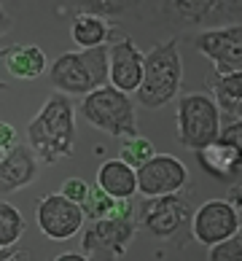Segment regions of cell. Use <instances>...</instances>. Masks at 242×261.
Wrapping results in <instances>:
<instances>
[{
	"label": "cell",
	"instance_id": "obj_1",
	"mask_svg": "<svg viewBox=\"0 0 242 261\" xmlns=\"http://www.w3.org/2000/svg\"><path fill=\"white\" fill-rule=\"evenodd\" d=\"M27 146L38 162L57 164L75 151V105L67 94L54 92L27 124Z\"/></svg>",
	"mask_w": 242,
	"mask_h": 261
},
{
	"label": "cell",
	"instance_id": "obj_2",
	"mask_svg": "<svg viewBox=\"0 0 242 261\" xmlns=\"http://www.w3.org/2000/svg\"><path fill=\"white\" fill-rule=\"evenodd\" d=\"M183 84V60L178 41H162L143 57V79L138 86V100L145 108H162L178 97Z\"/></svg>",
	"mask_w": 242,
	"mask_h": 261
},
{
	"label": "cell",
	"instance_id": "obj_3",
	"mask_svg": "<svg viewBox=\"0 0 242 261\" xmlns=\"http://www.w3.org/2000/svg\"><path fill=\"white\" fill-rule=\"evenodd\" d=\"M48 84L60 94H92L108 86V46L60 54L48 67Z\"/></svg>",
	"mask_w": 242,
	"mask_h": 261
},
{
	"label": "cell",
	"instance_id": "obj_4",
	"mask_svg": "<svg viewBox=\"0 0 242 261\" xmlns=\"http://www.w3.org/2000/svg\"><path fill=\"white\" fill-rule=\"evenodd\" d=\"M138 231L135 221V202L132 199H116L108 218L92 221L84 231L81 248L86 258H102V261H121L129 250V243Z\"/></svg>",
	"mask_w": 242,
	"mask_h": 261
},
{
	"label": "cell",
	"instance_id": "obj_5",
	"mask_svg": "<svg viewBox=\"0 0 242 261\" xmlns=\"http://www.w3.org/2000/svg\"><path fill=\"white\" fill-rule=\"evenodd\" d=\"M191 207L189 202L170 194V197H151L143 199L138 207H135V221L138 226L145 229L153 240L159 243H186L191 237Z\"/></svg>",
	"mask_w": 242,
	"mask_h": 261
},
{
	"label": "cell",
	"instance_id": "obj_6",
	"mask_svg": "<svg viewBox=\"0 0 242 261\" xmlns=\"http://www.w3.org/2000/svg\"><path fill=\"white\" fill-rule=\"evenodd\" d=\"M78 111L100 132L116 135V138H135L138 135V116H135L129 94L113 89V86H102V89L86 94Z\"/></svg>",
	"mask_w": 242,
	"mask_h": 261
},
{
	"label": "cell",
	"instance_id": "obj_7",
	"mask_svg": "<svg viewBox=\"0 0 242 261\" xmlns=\"http://www.w3.org/2000/svg\"><path fill=\"white\" fill-rule=\"evenodd\" d=\"M178 140L180 146L202 151L210 143H216L221 129V113L210 94H183L178 100Z\"/></svg>",
	"mask_w": 242,
	"mask_h": 261
},
{
	"label": "cell",
	"instance_id": "obj_8",
	"mask_svg": "<svg viewBox=\"0 0 242 261\" xmlns=\"http://www.w3.org/2000/svg\"><path fill=\"white\" fill-rule=\"evenodd\" d=\"M194 49L202 51L212 62L216 75L242 73V24L231 22L226 27H216V30L194 35Z\"/></svg>",
	"mask_w": 242,
	"mask_h": 261
},
{
	"label": "cell",
	"instance_id": "obj_9",
	"mask_svg": "<svg viewBox=\"0 0 242 261\" xmlns=\"http://www.w3.org/2000/svg\"><path fill=\"white\" fill-rule=\"evenodd\" d=\"M239 226H242L239 213L226 199H210L205 205H199L197 213L191 216V237L207 248L234 237Z\"/></svg>",
	"mask_w": 242,
	"mask_h": 261
},
{
	"label": "cell",
	"instance_id": "obj_10",
	"mask_svg": "<svg viewBox=\"0 0 242 261\" xmlns=\"http://www.w3.org/2000/svg\"><path fill=\"white\" fill-rule=\"evenodd\" d=\"M35 218H38V229L54 243L75 237L86 221L81 205H73L62 194H46L35 207Z\"/></svg>",
	"mask_w": 242,
	"mask_h": 261
},
{
	"label": "cell",
	"instance_id": "obj_11",
	"mask_svg": "<svg viewBox=\"0 0 242 261\" xmlns=\"http://www.w3.org/2000/svg\"><path fill=\"white\" fill-rule=\"evenodd\" d=\"M135 175H138V191L145 199L178 194V191L189 183L186 164L178 156H164V153H156V156L148 164H143Z\"/></svg>",
	"mask_w": 242,
	"mask_h": 261
},
{
	"label": "cell",
	"instance_id": "obj_12",
	"mask_svg": "<svg viewBox=\"0 0 242 261\" xmlns=\"http://www.w3.org/2000/svg\"><path fill=\"white\" fill-rule=\"evenodd\" d=\"M143 51L129 35H119L108 46V86L124 94L138 92L143 79Z\"/></svg>",
	"mask_w": 242,
	"mask_h": 261
},
{
	"label": "cell",
	"instance_id": "obj_13",
	"mask_svg": "<svg viewBox=\"0 0 242 261\" xmlns=\"http://www.w3.org/2000/svg\"><path fill=\"white\" fill-rule=\"evenodd\" d=\"M38 167H41V162L33 153V148L16 143L11 148V153L0 162V197L14 194V191L30 186L38 178Z\"/></svg>",
	"mask_w": 242,
	"mask_h": 261
},
{
	"label": "cell",
	"instance_id": "obj_14",
	"mask_svg": "<svg viewBox=\"0 0 242 261\" xmlns=\"http://www.w3.org/2000/svg\"><path fill=\"white\" fill-rule=\"evenodd\" d=\"M197 159L202 164V170L210 178H216L221 183H239V172H242V148H229V146H218L210 143L202 151H197Z\"/></svg>",
	"mask_w": 242,
	"mask_h": 261
},
{
	"label": "cell",
	"instance_id": "obj_15",
	"mask_svg": "<svg viewBox=\"0 0 242 261\" xmlns=\"http://www.w3.org/2000/svg\"><path fill=\"white\" fill-rule=\"evenodd\" d=\"M97 189H102L113 199H132L138 194V175L121 159H108L97 170Z\"/></svg>",
	"mask_w": 242,
	"mask_h": 261
},
{
	"label": "cell",
	"instance_id": "obj_16",
	"mask_svg": "<svg viewBox=\"0 0 242 261\" xmlns=\"http://www.w3.org/2000/svg\"><path fill=\"white\" fill-rule=\"evenodd\" d=\"M207 89H212L216 94V108L218 113H226L231 121L239 119V111H242V73H231V75H216L210 73L207 79Z\"/></svg>",
	"mask_w": 242,
	"mask_h": 261
},
{
	"label": "cell",
	"instance_id": "obj_17",
	"mask_svg": "<svg viewBox=\"0 0 242 261\" xmlns=\"http://www.w3.org/2000/svg\"><path fill=\"white\" fill-rule=\"evenodd\" d=\"M6 67L14 79H22V81H33L38 75H43V70L48 67L46 62V54L41 46L35 43H16V46H8V54H6Z\"/></svg>",
	"mask_w": 242,
	"mask_h": 261
},
{
	"label": "cell",
	"instance_id": "obj_18",
	"mask_svg": "<svg viewBox=\"0 0 242 261\" xmlns=\"http://www.w3.org/2000/svg\"><path fill=\"white\" fill-rule=\"evenodd\" d=\"M70 35L73 41L84 46V49H97V46H105L113 38H119V27L108 24L105 19H97V16H75L73 19V27H70Z\"/></svg>",
	"mask_w": 242,
	"mask_h": 261
},
{
	"label": "cell",
	"instance_id": "obj_19",
	"mask_svg": "<svg viewBox=\"0 0 242 261\" xmlns=\"http://www.w3.org/2000/svg\"><path fill=\"white\" fill-rule=\"evenodd\" d=\"M24 216L22 210L14 207L11 202H3L0 199V248H8V245H16L24 234Z\"/></svg>",
	"mask_w": 242,
	"mask_h": 261
},
{
	"label": "cell",
	"instance_id": "obj_20",
	"mask_svg": "<svg viewBox=\"0 0 242 261\" xmlns=\"http://www.w3.org/2000/svg\"><path fill=\"white\" fill-rule=\"evenodd\" d=\"M153 156H156V148H153V143L148 138H143V135H135V138H124L121 140V162L129 164V167L138 172L143 164H148Z\"/></svg>",
	"mask_w": 242,
	"mask_h": 261
},
{
	"label": "cell",
	"instance_id": "obj_21",
	"mask_svg": "<svg viewBox=\"0 0 242 261\" xmlns=\"http://www.w3.org/2000/svg\"><path fill=\"white\" fill-rule=\"evenodd\" d=\"M127 3H73V6H62L60 11L62 14H70L73 19L75 16H97V19H113V16H121V14H127Z\"/></svg>",
	"mask_w": 242,
	"mask_h": 261
},
{
	"label": "cell",
	"instance_id": "obj_22",
	"mask_svg": "<svg viewBox=\"0 0 242 261\" xmlns=\"http://www.w3.org/2000/svg\"><path fill=\"white\" fill-rule=\"evenodd\" d=\"M116 205V199L108 197L102 189H89V197H86V202L81 205L84 210V218H89V221H100V218H108L111 216V210Z\"/></svg>",
	"mask_w": 242,
	"mask_h": 261
},
{
	"label": "cell",
	"instance_id": "obj_23",
	"mask_svg": "<svg viewBox=\"0 0 242 261\" xmlns=\"http://www.w3.org/2000/svg\"><path fill=\"white\" fill-rule=\"evenodd\" d=\"M172 8L189 22H207L210 14L218 11V3H210V0H202V3H189V0H178L172 3Z\"/></svg>",
	"mask_w": 242,
	"mask_h": 261
},
{
	"label": "cell",
	"instance_id": "obj_24",
	"mask_svg": "<svg viewBox=\"0 0 242 261\" xmlns=\"http://www.w3.org/2000/svg\"><path fill=\"white\" fill-rule=\"evenodd\" d=\"M210 261H242V234L237 231L234 237L210 248Z\"/></svg>",
	"mask_w": 242,
	"mask_h": 261
},
{
	"label": "cell",
	"instance_id": "obj_25",
	"mask_svg": "<svg viewBox=\"0 0 242 261\" xmlns=\"http://www.w3.org/2000/svg\"><path fill=\"white\" fill-rule=\"evenodd\" d=\"M89 183H86L84 178H67L65 183H62V191L60 194L65 197V199H70L73 205H84L86 202V197H89Z\"/></svg>",
	"mask_w": 242,
	"mask_h": 261
},
{
	"label": "cell",
	"instance_id": "obj_26",
	"mask_svg": "<svg viewBox=\"0 0 242 261\" xmlns=\"http://www.w3.org/2000/svg\"><path fill=\"white\" fill-rule=\"evenodd\" d=\"M218 146H229V148H242V121H229L226 127L218 129V138H216Z\"/></svg>",
	"mask_w": 242,
	"mask_h": 261
},
{
	"label": "cell",
	"instance_id": "obj_27",
	"mask_svg": "<svg viewBox=\"0 0 242 261\" xmlns=\"http://www.w3.org/2000/svg\"><path fill=\"white\" fill-rule=\"evenodd\" d=\"M16 143H19L16 140V129L8 121H0V162L11 153V148L16 146Z\"/></svg>",
	"mask_w": 242,
	"mask_h": 261
},
{
	"label": "cell",
	"instance_id": "obj_28",
	"mask_svg": "<svg viewBox=\"0 0 242 261\" xmlns=\"http://www.w3.org/2000/svg\"><path fill=\"white\" fill-rule=\"evenodd\" d=\"M0 261H30V250L19 248V245L0 248Z\"/></svg>",
	"mask_w": 242,
	"mask_h": 261
},
{
	"label": "cell",
	"instance_id": "obj_29",
	"mask_svg": "<svg viewBox=\"0 0 242 261\" xmlns=\"http://www.w3.org/2000/svg\"><path fill=\"white\" fill-rule=\"evenodd\" d=\"M11 27H14V19L6 14L3 6H0V38H3L6 33H11Z\"/></svg>",
	"mask_w": 242,
	"mask_h": 261
},
{
	"label": "cell",
	"instance_id": "obj_30",
	"mask_svg": "<svg viewBox=\"0 0 242 261\" xmlns=\"http://www.w3.org/2000/svg\"><path fill=\"white\" fill-rule=\"evenodd\" d=\"M54 261H92V258H86L84 253H62V256H57Z\"/></svg>",
	"mask_w": 242,
	"mask_h": 261
},
{
	"label": "cell",
	"instance_id": "obj_31",
	"mask_svg": "<svg viewBox=\"0 0 242 261\" xmlns=\"http://www.w3.org/2000/svg\"><path fill=\"white\" fill-rule=\"evenodd\" d=\"M6 54H8V46H0V57H6ZM0 89H6L3 81H0Z\"/></svg>",
	"mask_w": 242,
	"mask_h": 261
}]
</instances>
